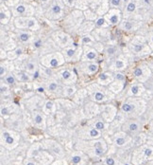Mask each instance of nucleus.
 <instances>
[{"label":"nucleus","mask_w":153,"mask_h":165,"mask_svg":"<svg viewBox=\"0 0 153 165\" xmlns=\"http://www.w3.org/2000/svg\"><path fill=\"white\" fill-rule=\"evenodd\" d=\"M109 146V143L103 137L92 141L74 140L73 144V148L85 153L94 162L101 161V159L108 154Z\"/></svg>","instance_id":"f257e3e1"},{"label":"nucleus","mask_w":153,"mask_h":165,"mask_svg":"<svg viewBox=\"0 0 153 165\" xmlns=\"http://www.w3.org/2000/svg\"><path fill=\"white\" fill-rule=\"evenodd\" d=\"M148 106V102L143 97H127L122 99L119 104V113L126 120L145 116Z\"/></svg>","instance_id":"f03ea898"},{"label":"nucleus","mask_w":153,"mask_h":165,"mask_svg":"<svg viewBox=\"0 0 153 165\" xmlns=\"http://www.w3.org/2000/svg\"><path fill=\"white\" fill-rule=\"evenodd\" d=\"M88 91V96L91 101H93L98 105L106 104L112 102L116 99V95H114L108 86L101 85L96 82H92L86 86Z\"/></svg>","instance_id":"7ed1b4c3"},{"label":"nucleus","mask_w":153,"mask_h":165,"mask_svg":"<svg viewBox=\"0 0 153 165\" xmlns=\"http://www.w3.org/2000/svg\"><path fill=\"white\" fill-rule=\"evenodd\" d=\"M79 81L85 83V86L95 81L96 76L100 72L101 65L99 62H79L75 64Z\"/></svg>","instance_id":"20e7f679"},{"label":"nucleus","mask_w":153,"mask_h":165,"mask_svg":"<svg viewBox=\"0 0 153 165\" xmlns=\"http://www.w3.org/2000/svg\"><path fill=\"white\" fill-rule=\"evenodd\" d=\"M22 142L23 135L21 132L1 125V129H0V143H1V147H4L9 151H12L16 149Z\"/></svg>","instance_id":"39448f33"},{"label":"nucleus","mask_w":153,"mask_h":165,"mask_svg":"<svg viewBox=\"0 0 153 165\" xmlns=\"http://www.w3.org/2000/svg\"><path fill=\"white\" fill-rule=\"evenodd\" d=\"M103 136L101 131L96 129L87 123L86 119H84L78 126L73 129V140L81 141H92L97 140Z\"/></svg>","instance_id":"423d86ee"},{"label":"nucleus","mask_w":153,"mask_h":165,"mask_svg":"<svg viewBox=\"0 0 153 165\" xmlns=\"http://www.w3.org/2000/svg\"><path fill=\"white\" fill-rule=\"evenodd\" d=\"M54 77L64 85H78L79 81L75 64H65L63 67L56 70Z\"/></svg>","instance_id":"0eeeda50"},{"label":"nucleus","mask_w":153,"mask_h":165,"mask_svg":"<svg viewBox=\"0 0 153 165\" xmlns=\"http://www.w3.org/2000/svg\"><path fill=\"white\" fill-rule=\"evenodd\" d=\"M40 142L43 148L49 152L55 157V159L65 158L67 150L65 149V145L58 140L52 137H45L40 141Z\"/></svg>","instance_id":"6e6552de"},{"label":"nucleus","mask_w":153,"mask_h":165,"mask_svg":"<svg viewBox=\"0 0 153 165\" xmlns=\"http://www.w3.org/2000/svg\"><path fill=\"white\" fill-rule=\"evenodd\" d=\"M147 120L145 116L133 119H127L125 122L122 124V131L130 135L131 138H134L138 134L142 133L146 130Z\"/></svg>","instance_id":"1a4fd4ad"},{"label":"nucleus","mask_w":153,"mask_h":165,"mask_svg":"<svg viewBox=\"0 0 153 165\" xmlns=\"http://www.w3.org/2000/svg\"><path fill=\"white\" fill-rule=\"evenodd\" d=\"M153 160V145L145 143L141 146L133 148L131 163L132 165H141L147 161Z\"/></svg>","instance_id":"9d476101"},{"label":"nucleus","mask_w":153,"mask_h":165,"mask_svg":"<svg viewBox=\"0 0 153 165\" xmlns=\"http://www.w3.org/2000/svg\"><path fill=\"white\" fill-rule=\"evenodd\" d=\"M128 70H130V74L127 73L128 76L131 75L133 81H137L142 84L147 83L153 76L152 71L150 68L148 67V64H146V62H141L135 64L134 67L130 68Z\"/></svg>","instance_id":"9b49d317"},{"label":"nucleus","mask_w":153,"mask_h":165,"mask_svg":"<svg viewBox=\"0 0 153 165\" xmlns=\"http://www.w3.org/2000/svg\"><path fill=\"white\" fill-rule=\"evenodd\" d=\"M39 62L42 67L55 70L66 64L64 54L62 52H58V51L42 55L39 58Z\"/></svg>","instance_id":"f8f14e48"},{"label":"nucleus","mask_w":153,"mask_h":165,"mask_svg":"<svg viewBox=\"0 0 153 165\" xmlns=\"http://www.w3.org/2000/svg\"><path fill=\"white\" fill-rule=\"evenodd\" d=\"M14 64H15V68L17 70H25L26 72L29 73L30 75L34 74L40 69V65H41L39 59L36 60L35 58H29V57L24 58L23 56H21L19 59L15 60Z\"/></svg>","instance_id":"ddd939ff"},{"label":"nucleus","mask_w":153,"mask_h":165,"mask_svg":"<svg viewBox=\"0 0 153 165\" xmlns=\"http://www.w3.org/2000/svg\"><path fill=\"white\" fill-rule=\"evenodd\" d=\"M146 90L147 89L145 84L132 80L131 82L128 83L125 90L116 97H121V100L127 97H144Z\"/></svg>","instance_id":"4468645a"},{"label":"nucleus","mask_w":153,"mask_h":165,"mask_svg":"<svg viewBox=\"0 0 153 165\" xmlns=\"http://www.w3.org/2000/svg\"><path fill=\"white\" fill-rule=\"evenodd\" d=\"M65 158L69 165H91L94 162L85 153L75 148L66 152Z\"/></svg>","instance_id":"2eb2a0df"},{"label":"nucleus","mask_w":153,"mask_h":165,"mask_svg":"<svg viewBox=\"0 0 153 165\" xmlns=\"http://www.w3.org/2000/svg\"><path fill=\"white\" fill-rule=\"evenodd\" d=\"M42 81L45 90V96L50 99H58L64 85L60 84L55 77L49 79H42Z\"/></svg>","instance_id":"dca6fc26"},{"label":"nucleus","mask_w":153,"mask_h":165,"mask_svg":"<svg viewBox=\"0 0 153 165\" xmlns=\"http://www.w3.org/2000/svg\"><path fill=\"white\" fill-rule=\"evenodd\" d=\"M130 69V62L127 57L122 55H118L116 58L107 63L106 67L102 69V70H109L112 72L118 71H127Z\"/></svg>","instance_id":"f3484780"},{"label":"nucleus","mask_w":153,"mask_h":165,"mask_svg":"<svg viewBox=\"0 0 153 165\" xmlns=\"http://www.w3.org/2000/svg\"><path fill=\"white\" fill-rule=\"evenodd\" d=\"M118 112H119V105L116 103L115 100L110 103L100 105V114L99 115L108 123H111L112 121H114Z\"/></svg>","instance_id":"a211bd4d"},{"label":"nucleus","mask_w":153,"mask_h":165,"mask_svg":"<svg viewBox=\"0 0 153 165\" xmlns=\"http://www.w3.org/2000/svg\"><path fill=\"white\" fill-rule=\"evenodd\" d=\"M131 144L132 138L122 130L112 136L109 141V145H113L116 148H132Z\"/></svg>","instance_id":"6ab92c4d"},{"label":"nucleus","mask_w":153,"mask_h":165,"mask_svg":"<svg viewBox=\"0 0 153 165\" xmlns=\"http://www.w3.org/2000/svg\"><path fill=\"white\" fill-rule=\"evenodd\" d=\"M28 113V112H27ZM30 125L43 132L47 130V116L42 110H34L28 113Z\"/></svg>","instance_id":"aec40b11"},{"label":"nucleus","mask_w":153,"mask_h":165,"mask_svg":"<svg viewBox=\"0 0 153 165\" xmlns=\"http://www.w3.org/2000/svg\"><path fill=\"white\" fill-rule=\"evenodd\" d=\"M62 53L64 54L66 64H75L81 61L83 49L79 47L78 44H74V47H68L64 49Z\"/></svg>","instance_id":"412c9836"},{"label":"nucleus","mask_w":153,"mask_h":165,"mask_svg":"<svg viewBox=\"0 0 153 165\" xmlns=\"http://www.w3.org/2000/svg\"><path fill=\"white\" fill-rule=\"evenodd\" d=\"M80 108H81L84 118L87 120L95 118L100 114V105L91 101L90 99H88V100L80 106Z\"/></svg>","instance_id":"4be33fe9"},{"label":"nucleus","mask_w":153,"mask_h":165,"mask_svg":"<svg viewBox=\"0 0 153 165\" xmlns=\"http://www.w3.org/2000/svg\"><path fill=\"white\" fill-rule=\"evenodd\" d=\"M22 111L21 105L17 104L16 102H9V103H3L1 104V107H0V113H1V118L8 119L11 116L20 113Z\"/></svg>","instance_id":"5701e85b"},{"label":"nucleus","mask_w":153,"mask_h":165,"mask_svg":"<svg viewBox=\"0 0 153 165\" xmlns=\"http://www.w3.org/2000/svg\"><path fill=\"white\" fill-rule=\"evenodd\" d=\"M56 105H57V108L60 111H63L65 113H70L72 111H74L75 109H77L78 106L71 99H64V98H59V99H54Z\"/></svg>","instance_id":"b1692460"},{"label":"nucleus","mask_w":153,"mask_h":165,"mask_svg":"<svg viewBox=\"0 0 153 165\" xmlns=\"http://www.w3.org/2000/svg\"><path fill=\"white\" fill-rule=\"evenodd\" d=\"M113 81H114L113 72L109 70H100V72L96 76L94 82L104 86H109Z\"/></svg>","instance_id":"393cba45"},{"label":"nucleus","mask_w":153,"mask_h":165,"mask_svg":"<svg viewBox=\"0 0 153 165\" xmlns=\"http://www.w3.org/2000/svg\"><path fill=\"white\" fill-rule=\"evenodd\" d=\"M86 121H87V123H88L89 125L93 126V127H95L96 129L101 131L102 133H104V132L108 129L109 124H110V123H108L100 115H98V116H97V117H95V118L89 119V120L86 119Z\"/></svg>","instance_id":"a878e982"},{"label":"nucleus","mask_w":153,"mask_h":165,"mask_svg":"<svg viewBox=\"0 0 153 165\" xmlns=\"http://www.w3.org/2000/svg\"><path fill=\"white\" fill-rule=\"evenodd\" d=\"M131 50L132 54L138 56H146L151 52L150 48H148L143 42H134L131 45Z\"/></svg>","instance_id":"bb28decb"},{"label":"nucleus","mask_w":153,"mask_h":165,"mask_svg":"<svg viewBox=\"0 0 153 165\" xmlns=\"http://www.w3.org/2000/svg\"><path fill=\"white\" fill-rule=\"evenodd\" d=\"M99 52L96 49L88 47L83 48V53L81 57L82 62H99Z\"/></svg>","instance_id":"cd10ccee"},{"label":"nucleus","mask_w":153,"mask_h":165,"mask_svg":"<svg viewBox=\"0 0 153 165\" xmlns=\"http://www.w3.org/2000/svg\"><path fill=\"white\" fill-rule=\"evenodd\" d=\"M89 99L88 96V91L86 89V86H80L79 88V90L76 92V94L72 97L71 100L78 106H81L87 100Z\"/></svg>","instance_id":"c85d7f7f"},{"label":"nucleus","mask_w":153,"mask_h":165,"mask_svg":"<svg viewBox=\"0 0 153 165\" xmlns=\"http://www.w3.org/2000/svg\"><path fill=\"white\" fill-rule=\"evenodd\" d=\"M15 25L18 28H26L27 29L36 30L37 21L31 17H25V18H17L15 21Z\"/></svg>","instance_id":"c756f323"},{"label":"nucleus","mask_w":153,"mask_h":165,"mask_svg":"<svg viewBox=\"0 0 153 165\" xmlns=\"http://www.w3.org/2000/svg\"><path fill=\"white\" fill-rule=\"evenodd\" d=\"M16 70L14 62L10 60H2L0 64V79L4 78L7 74L13 72Z\"/></svg>","instance_id":"7c9ffc66"},{"label":"nucleus","mask_w":153,"mask_h":165,"mask_svg":"<svg viewBox=\"0 0 153 165\" xmlns=\"http://www.w3.org/2000/svg\"><path fill=\"white\" fill-rule=\"evenodd\" d=\"M14 75L17 79L18 84L20 85H24V84H32L34 82L32 75H30L29 73L26 72L25 70H15L14 71Z\"/></svg>","instance_id":"2f4dec72"},{"label":"nucleus","mask_w":153,"mask_h":165,"mask_svg":"<svg viewBox=\"0 0 153 165\" xmlns=\"http://www.w3.org/2000/svg\"><path fill=\"white\" fill-rule=\"evenodd\" d=\"M79 85H63V88L60 90V97L64 99H72V97L76 94L79 90ZM58 98V99H59Z\"/></svg>","instance_id":"473e14b6"},{"label":"nucleus","mask_w":153,"mask_h":165,"mask_svg":"<svg viewBox=\"0 0 153 165\" xmlns=\"http://www.w3.org/2000/svg\"><path fill=\"white\" fill-rule=\"evenodd\" d=\"M0 93H1V100L13 99L14 97L13 87L6 84L3 80H0Z\"/></svg>","instance_id":"72a5a7b5"},{"label":"nucleus","mask_w":153,"mask_h":165,"mask_svg":"<svg viewBox=\"0 0 153 165\" xmlns=\"http://www.w3.org/2000/svg\"><path fill=\"white\" fill-rule=\"evenodd\" d=\"M42 111L48 117L51 115H54L57 111V105L54 99H50V98H46V100L44 104V106L42 108Z\"/></svg>","instance_id":"f704fd0d"},{"label":"nucleus","mask_w":153,"mask_h":165,"mask_svg":"<svg viewBox=\"0 0 153 165\" xmlns=\"http://www.w3.org/2000/svg\"><path fill=\"white\" fill-rule=\"evenodd\" d=\"M129 82H124V81H119V80H114L108 87L109 89L116 96L120 95L122 92H123L127 86Z\"/></svg>","instance_id":"c9c22d12"},{"label":"nucleus","mask_w":153,"mask_h":165,"mask_svg":"<svg viewBox=\"0 0 153 165\" xmlns=\"http://www.w3.org/2000/svg\"><path fill=\"white\" fill-rule=\"evenodd\" d=\"M101 161L105 164V165H130L125 163L124 161H122L116 155L114 154H111L108 153L102 159Z\"/></svg>","instance_id":"e433bc0d"},{"label":"nucleus","mask_w":153,"mask_h":165,"mask_svg":"<svg viewBox=\"0 0 153 165\" xmlns=\"http://www.w3.org/2000/svg\"><path fill=\"white\" fill-rule=\"evenodd\" d=\"M147 142V134L146 132L144 131L142 133L138 134L134 138H132V148H136L138 146H141Z\"/></svg>","instance_id":"4c0bfd02"},{"label":"nucleus","mask_w":153,"mask_h":165,"mask_svg":"<svg viewBox=\"0 0 153 165\" xmlns=\"http://www.w3.org/2000/svg\"><path fill=\"white\" fill-rule=\"evenodd\" d=\"M104 53L108 57L106 61H107V63H109V62H111L112 60H113L114 58H116L118 56V49H117V47L112 45V46H109L105 49Z\"/></svg>","instance_id":"58836bf2"},{"label":"nucleus","mask_w":153,"mask_h":165,"mask_svg":"<svg viewBox=\"0 0 153 165\" xmlns=\"http://www.w3.org/2000/svg\"><path fill=\"white\" fill-rule=\"evenodd\" d=\"M0 80H3L6 84H8L9 85H11L12 87H15L18 85L17 79L14 75V72H11L9 74H7L4 78L0 79Z\"/></svg>","instance_id":"ea45409f"},{"label":"nucleus","mask_w":153,"mask_h":165,"mask_svg":"<svg viewBox=\"0 0 153 165\" xmlns=\"http://www.w3.org/2000/svg\"><path fill=\"white\" fill-rule=\"evenodd\" d=\"M119 19H120V13L117 12V11H112L109 13V15H108V22L112 25H115L119 22Z\"/></svg>","instance_id":"a19ab883"},{"label":"nucleus","mask_w":153,"mask_h":165,"mask_svg":"<svg viewBox=\"0 0 153 165\" xmlns=\"http://www.w3.org/2000/svg\"><path fill=\"white\" fill-rule=\"evenodd\" d=\"M15 12L17 14L19 15H26V13H29V9L28 7L25 6V5H18L16 8H15Z\"/></svg>","instance_id":"79ce46f5"},{"label":"nucleus","mask_w":153,"mask_h":165,"mask_svg":"<svg viewBox=\"0 0 153 165\" xmlns=\"http://www.w3.org/2000/svg\"><path fill=\"white\" fill-rule=\"evenodd\" d=\"M31 34H29V32H21V34H19L18 38L19 40L22 42V43H27L29 42V40L31 39Z\"/></svg>","instance_id":"37998d69"},{"label":"nucleus","mask_w":153,"mask_h":165,"mask_svg":"<svg viewBox=\"0 0 153 165\" xmlns=\"http://www.w3.org/2000/svg\"><path fill=\"white\" fill-rule=\"evenodd\" d=\"M22 165H42V164H41L40 162H38L36 159L32 158V157H26L24 159Z\"/></svg>","instance_id":"c03bdc74"},{"label":"nucleus","mask_w":153,"mask_h":165,"mask_svg":"<svg viewBox=\"0 0 153 165\" xmlns=\"http://www.w3.org/2000/svg\"><path fill=\"white\" fill-rule=\"evenodd\" d=\"M51 12L53 14H60V13H62V7L58 4H55L51 7Z\"/></svg>","instance_id":"a18cd8bd"},{"label":"nucleus","mask_w":153,"mask_h":165,"mask_svg":"<svg viewBox=\"0 0 153 165\" xmlns=\"http://www.w3.org/2000/svg\"><path fill=\"white\" fill-rule=\"evenodd\" d=\"M92 42H93V38H92L91 36H88V35H85V36H83L82 38H81V44L82 45H90V44H92Z\"/></svg>","instance_id":"49530a36"},{"label":"nucleus","mask_w":153,"mask_h":165,"mask_svg":"<svg viewBox=\"0 0 153 165\" xmlns=\"http://www.w3.org/2000/svg\"><path fill=\"white\" fill-rule=\"evenodd\" d=\"M105 23H106V19H105L104 17H99V18H98L97 21H96V26L98 27V28H100V27H103V25H104Z\"/></svg>","instance_id":"de8ad7c7"},{"label":"nucleus","mask_w":153,"mask_h":165,"mask_svg":"<svg viewBox=\"0 0 153 165\" xmlns=\"http://www.w3.org/2000/svg\"><path fill=\"white\" fill-rule=\"evenodd\" d=\"M135 9H136V5H135V3H133V2H130V3L127 5V11H128L129 13H133V12L135 11Z\"/></svg>","instance_id":"09e8293b"},{"label":"nucleus","mask_w":153,"mask_h":165,"mask_svg":"<svg viewBox=\"0 0 153 165\" xmlns=\"http://www.w3.org/2000/svg\"><path fill=\"white\" fill-rule=\"evenodd\" d=\"M133 28V23L131 21H126L124 23V29L126 30H131Z\"/></svg>","instance_id":"8fccbe9b"},{"label":"nucleus","mask_w":153,"mask_h":165,"mask_svg":"<svg viewBox=\"0 0 153 165\" xmlns=\"http://www.w3.org/2000/svg\"><path fill=\"white\" fill-rule=\"evenodd\" d=\"M42 45H43V44H42V40H37V41L34 42V45H33V46H34V48H35L36 49H40V48L42 47Z\"/></svg>","instance_id":"3c124183"},{"label":"nucleus","mask_w":153,"mask_h":165,"mask_svg":"<svg viewBox=\"0 0 153 165\" xmlns=\"http://www.w3.org/2000/svg\"><path fill=\"white\" fill-rule=\"evenodd\" d=\"M121 3V0H111V4L114 7H118Z\"/></svg>","instance_id":"603ef678"},{"label":"nucleus","mask_w":153,"mask_h":165,"mask_svg":"<svg viewBox=\"0 0 153 165\" xmlns=\"http://www.w3.org/2000/svg\"><path fill=\"white\" fill-rule=\"evenodd\" d=\"M146 62L148 64V67L150 68V70L152 71V74H153V59H150L149 61H146Z\"/></svg>","instance_id":"864d4df0"},{"label":"nucleus","mask_w":153,"mask_h":165,"mask_svg":"<svg viewBox=\"0 0 153 165\" xmlns=\"http://www.w3.org/2000/svg\"><path fill=\"white\" fill-rule=\"evenodd\" d=\"M141 165H153V160H152V161H147V162L143 163V164H141Z\"/></svg>","instance_id":"5fc2aeb1"},{"label":"nucleus","mask_w":153,"mask_h":165,"mask_svg":"<svg viewBox=\"0 0 153 165\" xmlns=\"http://www.w3.org/2000/svg\"><path fill=\"white\" fill-rule=\"evenodd\" d=\"M97 165H105L102 161H99V162H97Z\"/></svg>","instance_id":"6e6d98bb"},{"label":"nucleus","mask_w":153,"mask_h":165,"mask_svg":"<svg viewBox=\"0 0 153 165\" xmlns=\"http://www.w3.org/2000/svg\"><path fill=\"white\" fill-rule=\"evenodd\" d=\"M91 165H97V162H93Z\"/></svg>","instance_id":"4d7b16f0"},{"label":"nucleus","mask_w":153,"mask_h":165,"mask_svg":"<svg viewBox=\"0 0 153 165\" xmlns=\"http://www.w3.org/2000/svg\"><path fill=\"white\" fill-rule=\"evenodd\" d=\"M145 1H146V3H148V0H145Z\"/></svg>","instance_id":"13d9d810"}]
</instances>
